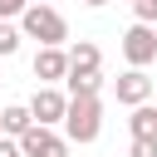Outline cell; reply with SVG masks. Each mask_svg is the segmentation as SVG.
<instances>
[{
	"label": "cell",
	"instance_id": "obj_16",
	"mask_svg": "<svg viewBox=\"0 0 157 157\" xmlns=\"http://www.w3.org/2000/svg\"><path fill=\"white\" fill-rule=\"evenodd\" d=\"M0 157H20V142L15 137H0Z\"/></svg>",
	"mask_w": 157,
	"mask_h": 157
},
{
	"label": "cell",
	"instance_id": "obj_9",
	"mask_svg": "<svg viewBox=\"0 0 157 157\" xmlns=\"http://www.w3.org/2000/svg\"><path fill=\"white\" fill-rule=\"evenodd\" d=\"M29 123H34V118H29V108H25V103H10V108H0V132L20 137V132H25Z\"/></svg>",
	"mask_w": 157,
	"mask_h": 157
},
{
	"label": "cell",
	"instance_id": "obj_7",
	"mask_svg": "<svg viewBox=\"0 0 157 157\" xmlns=\"http://www.w3.org/2000/svg\"><path fill=\"white\" fill-rule=\"evenodd\" d=\"M69 74V54L59 49V44H39V54H34V78L39 83H59Z\"/></svg>",
	"mask_w": 157,
	"mask_h": 157
},
{
	"label": "cell",
	"instance_id": "obj_10",
	"mask_svg": "<svg viewBox=\"0 0 157 157\" xmlns=\"http://www.w3.org/2000/svg\"><path fill=\"white\" fill-rule=\"evenodd\" d=\"M98 64H103V54H98L93 39H78V44L69 49V69H98Z\"/></svg>",
	"mask_w": 157,
	"mask_h": 157
},
{
	"label": "cell",
	"instance_id": "obj_12",
	"mask_svg": "<svg viewBox=\"0 0 157 157\" xmlns=\"http://www.w3.org/2000/svg\"><path fill=\"white\" fill-rule=\"evenodd\" d=\"M20 39H25V34H20L10 20H0V59H10V54L20 49Z\"/></svg>",
	"mask_w": 157,
	"mask_h": 157
},
{
	"label": "cell",
	"instance_id": "obj_15",
	"mask_svg": "<svg viewBox=\"0 0 157 157\" xmlns=\"http://www.w3.org/2000/svg\"><path fill=\"white\" fill-rule=\"evenodd\" d=\"M25 5H29V0H0V20H15Z\"/></svg>",
	"mask_w": 157,
	"mask_h": 157
},
{
	"label": "cell",
	"instance_id": "obj_5",
	"mask_svg": "<svg viewBox=\"0 0 157 157\" xmlns=\"http://www.w3.org/2000/svg\"><path fill=\"white\" fill-rule=\"evenodd\" d=\"M64 103H69V98H64V93H59L54 83H44V88H34V98H29L25 108H29V118H34V123L54 128V123L64 118Z\"/></svg>",
	"mask_w": 157,
	"mask_h": 157
},
{
	"label": "cell",
	"instance_id": "obj_2",
	"mask_svg": "<svg viewBox=\"0 0 157 157\" xmlns=\"http://www.w3.org/2000/svg\"><path fill=\"white\" fill-rule=\"evenodd\" d=\"M20 34L25 39H39V44H64L69 39V25H64V15L49 0H29L20 10Z\"/></svg>",
	"mask_w": 157,
	"mask_h": 157
},
{
	"label": "cell",
	"instance_id": "obj_6",
	"mask_svg": "<svg viewBox=\"0 0 157 157\" xmlns=\"http://www.w3.org/2000/svg\"><path fill=\"white\" fill-rule=\"evenodd\" d=\"M152 88H157V83H152L142 69H128V74H118V78H113V93H118V103H128V108H132V103H147V98H152Z\"/></svg>",
	"mask_w": 157,
	"mask_h": 157
},
{
	"label": "cell",
	"instance_id": "obj_17",
	"mask_svg": "<svg viewBox=\"0 0 157 157\" xmlns=\"http://www.w3.org/2000/svg\"><path fill=\"white\" fill-rule=\"evenodd\" d=\"M83 5H108V0H83Z\"/></svg>",
	"mask_w": 157,
	"mask_h": 157
},
{
	"label": "cell",
	"instance_id": "obj_3",
	"mask_svg": "<svg viewBox=\"0 0 157 157\" xmlns=\"http://www.w3.org/2000/svg\"><path fill=\"white\" fill-rule=\"evenodd\" d=\"M15 142H20V157H69V137L49 132L44 123H29Z\"/></svg>",
	"mask_w": 157,
	"mask_h": 157
},
{
	"label": "cell",
	"instance_id": "obj_8",
	"mask_svg": "<svg viewBox=\"0 0 157 157\" xmlns=\"http://www.w3.org/2000/svg\"><path fill=\"white\" fill-rule=\"evenodd\" d=\"M64 83H69V93H98L103 88V74L98 69H69Z\"/></svg>",
	"mask_w": 157,
	"mask_h": 157
},
{
	"label": "cell",
	"instance_id": "obj_11",
	"mask_svg": "<svg viewBox=\"0 0 157 157\" xmlns=\"http://www.w3.org/2000/svg\"><path fill=\"white\" fill-rule=\"evenodd\" d=\"M128 128H132V137H137V132H157L152 103H132V118H128Z\"/></svg>",
	"mask_w": 157,
	"mask_h": 157
},
{
	"label": "cell",
	"instance_id": "obj_4",
	"mask_svg": "<svg viewBox=\"0 0 157 157\" xmlns=\"http://www.w3.org/2000/svg\"><path fill=\"white\" fill-rule=\"evenodd\" d=\"M123 59H128L132 69H147V64L157 59V29L137 20V25H132V29L123 34Z\"/></svg>",
	"mask_w": 157,
	"mask_h": 157
},
{
	"label": "cell",
	"instance_id": "obj_1",
	"mask_svg": "<svg viewBox=\"0 0 157 157\" xmlns=\"http://www.w3.org/2000/svg\"><path fill=\"white\" fill-rule=\"evenodd\" d=\"M59 123H64V137H69V142H93L98 128H103V103H98V93H69Z\"/></svg>",
	"mask_w": 157,
	"mask_h": 157
},
{
	"label": "cell",
	"instance_id": "obj_18",
	"mask_svg": "<svg viewBox=\"0 0 157 157\" xmlns=\"http://www.w3.org/2000/svg\"><path fill=\"white\" fill-rule=\"evenodd\" d=\"M152 118H157V103H152Z\"/></svg>",
	"mask_w": 157,
	"mask_h": 157
},
{
	"label": "cell",
	"instance_id": "obj_13",
	"mask_svg": "<svg viewBox=\"0 0 157 157\" xmlns=\"http://www.w3.org/2000/svg\"><path fill=\"white\" fill-rule=\"evenodd\" d=\"M128 157H157V132H137L132 147H128Z\"/></svg>",
	"mask_w": 157,
	"mask_h": 157
},
{
	"label": "cell",
	"instance_id": "obj_14",
	"mask_svg": "<svg viewBox=\"0 0 157 157\" xmlns=\"http://www.w3.org/2000/svg\"><path fill=\"white\" fill-rule=\"evenodd\" d=\"M132 10H137L142 25H157V0H132Z\"/></svg>",
	"mask_w": 157,
	"mask_h": 157
}]
</instances>
